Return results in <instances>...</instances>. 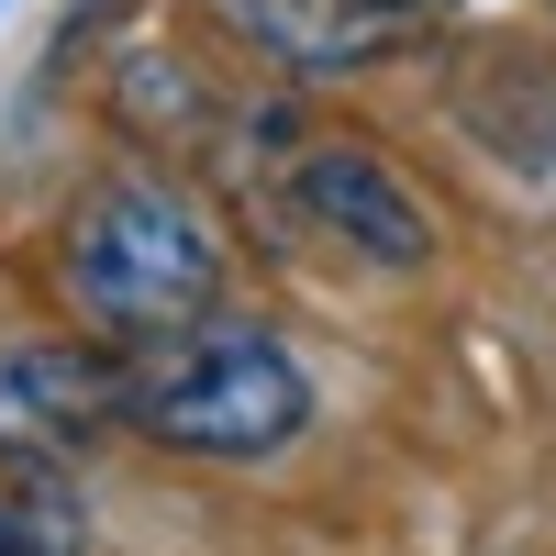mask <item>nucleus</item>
I'll return each instance as SVG.
<instances>
[{
    "label": "nucleus",
    "instance_id": "1",
    "mask_svg": "<svg viewBox=\"0 0 556 556\" xmlns=\"http://www.w3.org/2000/svg\"><path fill=\"white\" fill-rule=\"evenodd\" d=\"M123 424L146 445H167V456L245 468V456H278L312 424V379L278 334L201 312V323H167V334L123 345Z\"/></svg>",
    "mask_w": 556,
    "mask_h": 556
},
{
    "label": "nucleus",
    "instance_id": "2",
    "mask_svg": "<svg viewBox=\"0 0 556 556\" xmlns=\"http://www.w3.org/2000/svg\"><path fill=\"white\" fill-rule=\"evenodd\" d=\"M67 301L123 345L167 334V323H201L223 301V235L167 178H101L67 212Z\"/></svg>",
    "mask_w": 556,
    "mask_h": 556
},
{
    "label": "nucleus",
    "instance_id": "3",
    "mask_svg": "<svg viewBox=\"0 0 556 556\" xmlns=\"http://www.w3.org/2000/svg\"><path fill=\"white\" fill-rule=\"evenodd\" d=\"M101 424H123V356H101V345H0V456L23 479H56Z\"/></svg>",
    "mask_w": 556,
    "mask_h": 556
},
{
    "label": "nucleus",
    "instance_id": "4",
    "mask_svg": "<svg viewBox=\"0 0 556 556\" xmlns=\"http://www.w3.org/2000/svg\"><path fill=\"white\" fill-rule=\"evenodd\" d=\"M290 201H301V223H323V235H334L345 256H367V267H424L434 256L424 201H412L401 167L367 156V146H312L301 178H290Z\"/></svg>",
    "mask_w": 556,
    "mask_h": 556
},
{
    "label": "nucleus",
    "instance_id": "5",
    "mask_svg": "<svg viewBox=\"0 0 556 556\" xmlns=\"http://www.w3.org/2000/svg\"><path fill=\"white\" fill-rule=\"evenodd\" d=\"M267 56H290V67H356V56H379V23L356 12V0H223Z\"/></svg>",
    "mask_w": 556,
    "mask_h": 556
},
{
    "label": "nucleus",
    "instance_id": "6",
    "mask_svg": "<svg viewBox=\"0 0 556 556\" xmlns=\"http://www.w3.org/2000/svg\"><path fill=\"white\" fill-rule=\"evenodd\" d=\"M56 479H34V490H0V556H67V513L45 501Z\"/></svg>",
    "mask_w": 556,
    "mask_h": 556
},
{
    "label": "nucleus",
    "instance_id": "7",
    "mask_svg": "<svg viewBox=\"0 0 556 556\" xmlns=\"http://www.w3.org/2000/svg\"><path fill=\"white\" fill-rule=\"evenodd\" d=\"M379 12H390V0H379Z\"/></svg>",
    "mask_w": 556,
    "mask_h": 556
}]
</instances>
